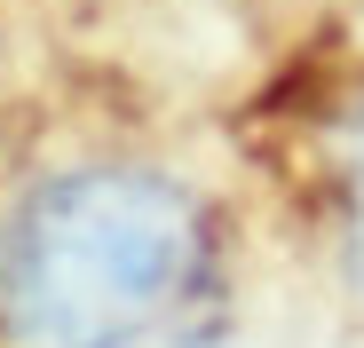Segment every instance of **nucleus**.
Returning <instances> with one entry per match:
<instances>
[{"mask_svg":"<svg viewBox=\"0 0 364 348\" xmlns=\"http://www.w3.org/2000/svg\"><path fill=\"white\" fill-rule=\"evenodd\" d=\"M214 222L143 166L40 183L0 229V332L16 348H182L214 317Z\"/></svg>","mask_w":364,"mask_h":348,"instance_id":"obj_1","label":"nucleus"},{"mask_svg":"<svg viewBox=\"0 0 364 348\" xmlns=\"http://www.w3.org/2000/svg\"><path fill=\"white\" fill-rule=\"evenodd\" d=\"M341 222H348V269L364 285V103H356L348 143H341Z\"/></svg>","mask_w":364,"mask_h":348,"instance_id":"obj_2","label":"nucleus"}]
</instances>
